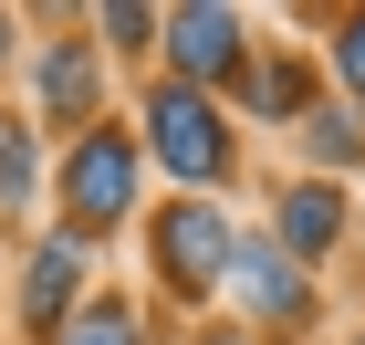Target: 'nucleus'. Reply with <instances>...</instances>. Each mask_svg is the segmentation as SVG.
Here are the masks:
<instances>
[{
	"mask_svg": "<svg viewBox=\"0 0 365 345\" xmlns=\"http://www.w3.org/2000/svg\"><path fill=\"white\" fill-rule=\"evenodd\" d=\"M125 209H136V136H125V126H84L73 157H63V230L94 241V230H115Z\"/></svg>",
	"mask_w": 365,
	"mask_h": 345,
	"instance_id": "f257e3e1",
	"label": "nucleus"
},
{
	"mask_svg": "<svg viewBox=\"0 0 365 345\" xmlns=\"http://www.w3.org/2000/svg\"><path fill=\"white\" fill-rule=\"evenodd\" d=\"M146 146L188 178V199L230 178V126H220V105H209L198 84H157L146 94Z\"/></svg>",
	"mask_w": 365,
	"mask_h": 345,
	"instance_id": "f03ea898",
	"label": "nucleus"
},
{
	"mask_svg": "<svg viewBox=\"0 0 365 345\" xmlns=\"http://www.w3.org/2000/svg\"><path fill=\"white\" fill-rule=\"evenodd\" d=\"M230 209H209V199H178V209H157V272H168V293H220L230 283Z\"/></svg>",
	"mask_w": 365,
	"mask_h": 345,
	"instance_id": "7ed1b4c3",
	"label": "nucleus"
},
{
	"mask_svg": "<svg viewBox=\"0 0 365 345\" xmlns=\"http://www.w3.org/2000/svg\"><path fill=\"white\" fill-rule=\"evenodd\" d=\"M230 293H240V314L251 324H303V261L282 251V241H240V251H230Z\"/></svg>",
	"mask_w": 365,
	"mask_h": 345,
	"instance_id": "20e7f679",
	"label": "nucleus"
},
{
	"mask_svg": "<svg viewBox=\"0 0 365 345\" xmlns=\"http://www.w3.org/2000/svg\"><path fill=\"white\" fill-rule=\"evenodd\" d=\"M168 63H178V84H230V74H240V11H168Z\"/></svg>",
	"mask_w": 365,
	"mask_h": 345,
	"instance_id": "39448f33",
	"label": "nucleus"
},
{
	"mask_svg": "<svg viewBox=\"0 0 365 345\" xmlns=\"http://www.w3.org/2000/svg\"><path fill=\"white\" fill-rule=\"evenodd\" d=\"M84 241H73V230H53V241H31V272H21V293H31V324H73V304H84Z\"/></svg>",
	"mask_w": 365,
	"mask_h": 345,
	"instance_id": "423d86ee",
	"label": "nucleus"
},
{
	"mask_svg": "<svg viewBox=\"0 0 365 345\" xmlns=\"http://www.w3.org/2000/svg\"><path fill=\"white\" fill-rule=\"evenodd\" d=\"M334 230H344V199L324 189V178H303V189H282V220H272V241H282L292 261L334 251Z\"/></svg>",
	"mask_w": 365,
	"mask_h": 345,
	"instance_id": "0eeeda50",
	"label": "nucleus"
},
{
	"mask_svg": "<svg viewBox=\"0 0 365 345\" xmlns=\"http://www.w3.org/2000/svg\"><path fill=\"white\" fill-rule=\"evenodd\" d=\"M84 105H94V53L84 42H53L42 53V115L53 126H84Z\"/></svg>",
	"mask_w": 365,
	"mask_h": 345,
	"instance_id": "6e6552de",
	"label": "nucleus"
},
{
	"mask_svg": "<svg viewBox=\"0 0 365 345\" xmlns=\"http://www.w3.org/2000/svg\"><path fill=\"white\" fill-rule=\"evenodd\" d=\"M53 345H136V304H125V293H84Z\"/></svg>",
	"mask_w": 365,
	"mask_h": 345,
	"instance_id": "1a4fd4ad",
	"label": "nucleus"
},
{
	"mask_svg": "<svg viewBox=\"0 0 365 345\" xmlns=\"http://www.w3.org/2000/svg\"><path fill=\"white\" fill-rule=\"evenodd\" d=\"M251 105L261 115H303L313 105V74H303V63H261V74H251Z\"/></svg>",
	"mask_w": 365,
	"mask_h": 345,
	"instance_id": "9d476101",
	"label": "nucleus"
},
{
	"mask_svg": "<svg viewBox=\"0 0 365 345\" xmlns=\"http://www.w3.org/2000/svg\"><path fill=\"white\" fill-rule=\"evenodd\" d=\"M303 126H313V157H334V168H355V157H365L355 115H303Z\"/></svg>",
	"mask_w": 365,
	"mask_h": 345,
	"instance_id": "9b49d317",
	"label": "nucleus"
},
{
	"mask_svg": "<svg viewBox=\"0 0 365 345\" xmlns=\"http://www.w3.org/2000/svg\"><path fill=\"white\" fill-rule=\"evenodd\" d=\"M31 178H42V157H31V136L11 126V136H0V199H31Z\"/></svg>",
	"mask_w": 365,
	"mask_h": 345,
	"instance_id": "f8f14e48",
	"label": "nucleus"
},
{
	"mask_svg": "<svg viewBox=\"0 0 365 345\" xmlns=\"http://www.w3.org/2000/svg\"><path fill=\"white\" fill-rule=\"evenodd\" d=\"M334 74H344V84H355V105H365V11H355V21L334 31Z\"/></svg>",
	"mask_w": 365,
	"mask_h": 345,
	"instance_id": "ddd939ff",
	"label": "nucleus"
},
{
	"mask_svg": "<svg viewBox=\"0 0 365 345\" xmlns=\"http://www.w3.org/2000/svg\"><path fill=\"white\" fill-rule=\"evenodd\" d=\"M0 53H11V21H0Z\"/></svg>",
	"mask_w": 365,
	"mask_h": 345,
	"instance_id": "4468645a",
	"label": "nucleus"
},
{
	"mask_svg": "<svg viewBox=\"0 0 365 345\" xmlns=\"http://www.w3.org/2000/svg\"><path fill=\"white\" fill-rule=\"evenodd\" d=\"M209 345H240V335H209Z\"/></svg>",
	"mask_w": 365,
	"mask_h": 345,
	"instance_id": "2eb2a0df",
	"label": "nucleus"
},
{
	"mask_svg": "<svg viewBox=\"0 0 365 345\" xmlns=\"http://www.w3.org/2000/svg\"><path fill=\"white\" fill-rule=\"evenodd\" d=\"M0 136H11V126H0Z\"/></svg>",
	"mask_w": 365,
	"mask_h": 345,
	"instance_id": "dca6fc26",
	"label": "nucleus"
}]
</instances>
